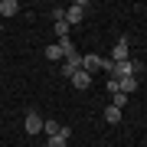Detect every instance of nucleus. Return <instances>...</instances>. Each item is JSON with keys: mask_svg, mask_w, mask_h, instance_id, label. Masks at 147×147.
<instances>
[{"mask_svg": "<svg viewBox=\"0 0 147 147\" xmlns=\"http://www.w3.org/2000/svg\"><path fill=\"white\" fill-rule=\"evenodd\" d=\"M137 88V79L134 75H127V79H118V92H124V95H131Z\"/></svg>", "mask_w": 147, "mask_h": 147, "instance_id": "0eeeda50", "label": "nucleus"}, {"mask_svg": "<svg viewBox=\"0 0 147 147\" xmlns=\"http://www.w3.org/2000/svg\"><path fill=\"white\" fill-rule=\"evenodd\" d=\"M105 121H108V124H118V121H121V108L108 105V108H105Z\"/></svg>", "mask_w": 147, "mask_h": 147, "instance_id": "9d476101", "label": "nucleus"}, {"mask_svg": "<svg viewBox=\"0 0 147 147\" xmlns=\"http://www.w3.org/2000/svg\"><path fill=\"white\" fill-rule=\"evenodd\" d=\"M82 69L88 75H95V72H105V59H101L98 53H88V56H82Z\"/></svg>", "mask_w": 147, "mask_h": 147, "instance_id": "f257e3e1", "label": "nucleus"}, {"mask_svg": "<svg viewBox=\"0 0 147 147\" xmlns=\"http://www.w3.org/2000/svg\"><path fill=\"white\" fill-rule=\"evenodd\" d=\"M56 36H59V39H65V36H69V23H65V20H59V23H56Z\"/></svg>", "mask_w": 147, "mask_h": 147, "instance_id": "ddd939ff", "label": "nucleus"}, {"mask_svg": "<svg viewBox=\"0 0 147 147\" xmlns=\"http://www.w3.org/2000/svg\"><path fill=\"white\" fill-rule=\"evenodd\" d=\"M59 127H62V124H56V121H42V131H46L49 137H56V134H59Z\"/></svg>", "mask_w": 147, "mask_h": 147, "instance_id": "9b49d317", "label": "nucleus"}, {"mask_svg": "<svg viewBox=\"0 0 147 147\" xmlns=\"http://www.w3.org/2000/svg\"><path fill=\"white\" fill-rule=\"evenodd\" d=\"M46 59H49V62H59V59H65V56H62V46H59V42L46 46Z\"/></svg>", "mask_w": 147, "mask_h": 147, "instance_id": "1a4fd4ad", "label": "nucleus"}, {"mask_svg": "<svg viewBox=\"0 0 147 147\" xmlns=\"http://www.w3.org/2000/svg\"><path fill=\"white\" fill-rule=\"evenodd\" d=\"M42 131V118L36 111H26V134H39Z\"/></svg>", "mask_w": 147, "mask_h": 147, "instance_id": "39448f33", "label": "nucleus"}, {"mask_svg": "<svg viewBox=\"0 0 147 147\" xmlns=\"http://www.w3.org/2000/svg\"><path fill=\"white\" fill-rule=\"evenodd\" d=\"M72 85H75V88H79V92H85V88H92V75L85 72V69H79V72L72 75Z\"/></svg>", "mask_w": 147, "mask_h": 147, "instance_id": "20e7f679", "label": "nucleus"}, {"mask_svg": "<svg viewBox=\"0 0 147 147\" xmlns=\"http://www.w3.org/2000/svg\"><path fill=\"white\" fill-rule=\"evenodd\" d=\"M46 147H65V137H59V134H56V137H49Z\"/></svg>", "mask_w": 147, "mask_h": 147, "instance_id": "4468645a", "label": "nucleus"}, {"mask_svg": "<svg viewBox=\"0 0 147 147\" xmlns=\"http://www.w3.org/2000/svg\"><path fill=\"white\" fill-rule=\"evenodd\" d=\"M82 16H85V3H72V7H65V23H69V26L82 23Z\"/></svg>", "mask_w": 147, "mask_h": 147, "instance_id": "7ed1b4c3", "label": "nucleus"}, {"mask_svg": "<svg viewBox=\"0 0 147 147\" xmlns=\"http://www.w3.org/2000/svg\"><path fill=\"white\" fill-rule=\"evenodd\" d=\"M111 105H115V108H124V105H127V95H124V92H115V98H111Z\"/></svg>", "mask_w": 147, "mask_h": 147, "instance_id": "f8f14e48", "label": "nucleus"}, {"mask_svg": "<svg viewBox=\"0 0 147 147\" xmlns=\"http://www.w3.org/2000/svg\"><path fill=\"white\" fill-rule=\"evenodd\" d=\"M127 59H131V49H127V39L124 36H121L118 42H115V49H111V62H127Z\"/></svg>", "mask_w": 147, "mask_h": 147, "instance_id": "f03ea898", "label": "nucleus"}, {"mask_svg": "<svg viewBox=\"0 0 147 147\" xmlns=\"http://www.w3.org/2000/svg\"><path fill=\"white\" fill-rule=\"evenodd\" d=\"M59 46H62V56H65V59H72V56H79V53H75V42H72V36H65V39H59Z\"/></svg>", "mask_w": 147, "mask_h": 147, "instance_id": "6e6552de", "label": "nucleus"}, {"mask_svg": "<svg viewBox=\"0 0 147 147\" xmlns=\"http://www.w3.org/2000/svg\"><path fill=\"white\" fill-rule=\"evenodd\" d=\"M105 88H108L111 95H115V92H118V79H115V75H108V82H105Z\"/></svg>", "mask_w": 147, "mask_h": 147, "instance_id": "2eb2a0df", "label": "nucleus"}, {"mask_svg": "<svg viewBox=\"0 0 147 147\" xmlns=\"http://www.w3.org/2000/svg\"><path fill=\"white\" fill-rule=\"evenodd\" d=\"M16 13H20L16 0H0V16H16Z\"/></svg>", "mask_w": 147, "mask_h": 147, "instance_id": "423d86ee", "label": "nucleus"}]
</instances>
